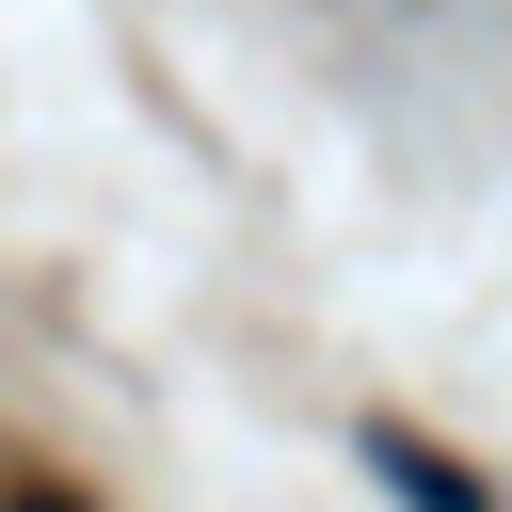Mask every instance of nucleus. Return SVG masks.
<instances>
[{
    "label": "nucleus",
    "instance_id": "1",
    "mask_svg": "<svg viewBox=\"0 0 512 512\" xmlns=\"http://www.w3.org/2000/svg\"><path fill=\"white\" fill-rule=\"evenodd\" d=\"M368 480H384L400 512H496L464 464H432V448H416V432H384V416H368Z\"/></svg>",
    "mask_w": 512,
    "mask_h": 512
},
{
    "label": "nucleus",
    "instance_id": "2",
    "mask_svg": "<svg viewBox=\"0 0 512 512\" xmlns=\"http://www.w3.org/2000/svg\"><path fill=\"white\" fill-rule=\"evenodd\" d=\"M0 512H80V496H64V480H16V496H0Z\"/></svg>",
    "mask_w": 512,
    "mask_h": 512
}]
</instances>
